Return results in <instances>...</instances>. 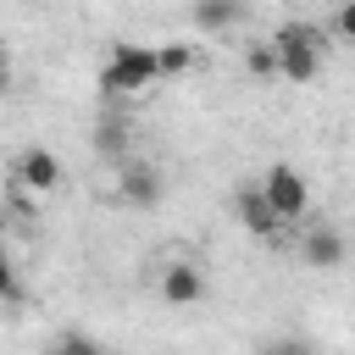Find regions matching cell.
I'll use <instances>...</instances> for the list:
<instances>
[{
  "label": "cell",
  "mask_w": 355,
  "mask_h": 355,
  "mask_svg": "<svg viewBox=\"0 0 355 355\" xmlns=\"http://www.w3.org/2000/svg\"><path fill=\"white\" fill-rule=\"evenodd\" d=\"M150 83H161L155 72V44H111L105 67H100V89L111 100H128V94H144Z\"/></svg>",
  "instance_id": "6da1fadb"
},
{
  "label": "cell",
  "mask_w": 355,
  "mask_h": 355,
  "mask_svg": "<svg viewBox=\"0 0 355 355\" xmlns=\"http://www.w3.org/2000/svg\"><path fill=\"white\" fill-rule=\"evenodd\" d=\"M272 50H277L283 83H311L322 72V28H311V22H283L272 33Z\"/></svg>",
  "instance_id": "7a4b0ae2"
},
{
  "label": "cell",
  "mask_w": 355,
  "mask_h": 355,
  "mask_svg": "<svg viewBox=\"0 0 355 355\" xmlns=\"http://www.w3.org/2000/svg\"><path fill=\"white\" fill-rule=\"evenodd\" d=\"M255 189L266 194V205L277 211V222H300V216L311 211V183H305V172L288 166V161H272Z\"/></svg>",
  "instance_id": "3957f363"
},
{
  "label": "cell",
  "mask_w": 355,
  "mask_h": 355,
  "mask_svg": "<svg viewBox=\"0 0 355 355\" xmlns=\"http://www.w3.org/2000/svg\"><path fill=\"white\" fill-rule=\"evenodd\" d=\"M11 178H17L28 194H55V189H61V178H67V166H61V155H55V150L33 144V150H22V155H17Z\"/></svg>",
  "instance_id": "277c9868"
},
{
  "label": "cell",
  "mask_w": 355,
  "mask_h": 355,
  "mask_svg": "<svg viewBox=\"0 0 355 355\" xmlns=\"http://www.w3.org/2000/svg\"><path fill=\"white\" fill-rule=\"evenodd\" d=\"M161 300L178 305V311L200 305V300H205V272H200L194 261H172V266L161 272Z\"/></svg>",
  "instance_id": "5b68a950"
},
{
  "label": "cell",
  "mask_w": 355,
  "mask_h": 355,
  "mask_svg": "<svg viewBox=\"0 0 355 355\" xmlns=\"http://www.w3.org/2000/svg\"><path fill=\"white\" fill-rule=\"evenodd\" d=\"M116 194H122V205L150 211V205L161 200V172H155L150 161H128V166H122V183H116Z\"/></svg>",
  "instance_id": "8992f818"
},
{
  "label": "cell",
  "mask_w": 355,
  "mask_h": 355,
  "mask_svg": "<svg viewBox=\"0 0 355 355\" xmlns=\"http://www.w3.org/2000/svg\"><path fill=\"white\" fill-rule=\"evenodd\" d=\"M233 216H239V227L250 233V239H272L283 222H277V211L266 205V194L261 189H244L239 200H233Z\"/></svg>",
  "instance_id": "52a82bcc"
},
{
  "label": "cell",
  "mask_w": 355,
  "mask_h": 355,
  "mask_svg": "<svg viewBox=\"0 0 355 355\" xmlns=\"http://www.w3.org/2000/svg\"><path fill=\"white\" fill-rule=\"evenodd\" d=\"M300 261L316 266V272H333V266H344V239H338L333 227H305V239H300Z\"/></svg>",
  "instance_id": "ba28073f"
},
{
  "label": "cell",
  "mask_w": 355,
  "mask_h": 355,
  "mask_svg": "<svg viewBox=\"0 0 355 355\" xmlns=\"http://www.w3.org/2000/svg\"><path fill=\"white\" fill-rule=\"evenodd\" d=\"M244 22V0H194V28L200 33H227Z\"/></svg>",
  "instance_id": "9c48e42d"
},
{
  "label": "cell",
  "mask_w": 355,
  "mask_h": 355,
  "mask_svg": "<svg viewBox=\"0 0 355 355\" xmlns=\"http://www.w3.org/2000/svg\"><path fill=\"white\" fill-rule=\"evenodd\" d=\"M155 72H161V78H183V72H194V44H183V39L155 44Z\"/></svg>",
  "instance_id": "30bf717a"
},
{
  "label": "cell",
  "mask_w": 355,
  "mask_h": 355,
  "mask_svg": "<svg viewBox=\"0 0 355 355\" xmlns=\"http://www.w3.org/2000/svg\"><path fill=\"white\" fill-rule=\"evenodd\" d=\"M244 72H250V78H261V83H272V78H277V50H272V39H261V44H250V50H244Z\"/></svg>",
  "instance_id": "8fae6325"
},
{
  "label": "cell",
  "mask_w": 355,
  "mask_h": 355,
  "mask_svg": "<svg viewBox=\"0 0 355 355\" xmlns=\"http://www.w3.org/2000/svg\"><path fill=\"white\" fill-rule=\"evenodd\" d=\"M22 300V283H17V266H11V250L0 239V305H17Z\"/></svg>",
  "instance_id": "7c38bea8"
},
{
  "label": "cell",
  "mask_w": 355,
  "mask_h": 355,
  "mask_svg": "<svg viewBox=\"0 0 355 355\" xmlns=\"http://www.w3.org/2000/svg\"><path fill=\"white\" fill-rule=\"evenodd\" d=\"M261 355H316V349H311V338H300V333H277V338L261 344Z\"/></svg>",
  "instance_id": "4fadbf2b"
},
{
  "label": "cell",
  "mask_w": 355,
  "mask_h": 355,
  "mask_svg": "<svg viewBox=\"0 0 355 355\" xmlns=\"http://www.w3.org/2000/svg\"><path fill=\"white\" fill-rule=\"evenodd\" d=\"M50 355H105V349H100L89 333H61V338L50 344Z\"/></svg>",
  "instance_id": "5bb4252c"
},
{
  "label": "cell",
  "mask_w": 355,
  "mask_h": 355,
  "mask_svg": "<svg viewBox=\"0 0 355 355\" xmlns=\"http://www.w3.org/2000/svg\"><path fill=\"white\" fill-rule=\"evenodd\" d=\"M333 33H338L344 44H355V0H344V6L333 11Z\"/></svg>",
  "instance_id": "9a60e30c"
},
{
  "label": "cell",
  "mask_w": 355,
  "mask_h": 355,
  "mask_svg": "<svg viewBox=\"0 0 355 355\" xmlns=\"http://www.w3.org/2000/svg\"><path fill=\"white\" fill-rule=\"evenodd\" d=\"M100 144H105V150H122V128H116V122H111V128H105V133H100Z\"/></svg>",
  "instance_id": "2e32d148"
},
{
  "label": "cell",
  "mask_w": 355,
  "mask_h": 355,
  "mask_svg": "<svg viewBox=\"0 0 355 355\" xmlns=\"http://www.w3.org/2000/svg\"><path fill=\"white\" fill-rule=\"evenodd\" d=\"M6 83H11V61H6V44H0V94H6Z\"/></svg>",
  "instance_id": "e0dca14e"
},
{
  "label": "cell",
  "mask_w": 355,
  "mask_h": 355,
  "mask_svg": "<svg viewBox=\"0 0 355 355\" xmlns=\"http://www.w3.org/2000/svg\"><path fill=\"white\" fill-rule=\"evenodd\" d=\"M0 239H6V211H0Z\"/></svg>",
  "instance_id": "ac0fdd59"
}]
</instances>
